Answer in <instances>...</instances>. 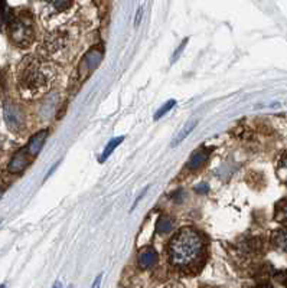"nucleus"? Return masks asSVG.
I'll use <instances>...</instances> for the list:
<instances>
[{"label":"nucleus","instance_id":"obj_1","mask_svg":"<svg viewBox=\"0 0 287 288\" xmlns=\"http://www.w3.org/2000/svg\"><path fill=\"white\" fill-rule=\"evenodd\" d=\"M58 71L49 61L36 56L25 58L17 69V88L23 98L35 99L52 88Z\"/></svg>","mask_w":287,"mask_h":288},{"label":"nucleus","instance_id":"obj_2","mask_svg":"<svg viewBox=\"0 0 287 288\" xmlns=\"http://www.w3.org/2000/svg\"><path fill=\"white\" fill-rule=\"evenodd\" d=\"M205 245L201 235L192 228H183L169 243L170 264L179 270L197 265L204 255Z\"/></svg>","mask_w":287,"mask_h":288},{"label":"nucleus","instance_id":"obj_3","mask_svg":"<svg viewBox=\"0 0 287 288\" xmlns=\"http://www.w3.org/2000/svg\"><path fill=\"white\" fill-rule=\"evenodd\" d=\"M8 31L10 40L21 48L29 46L35 39L33 22L28 12H21L12 16L8 22Z\"/></svg>","mask_w":287,"mask_h":288},{"label":"nucleus","instance_id":"obj_4","mask_svg":"<svg viewBox=\"0 0 287 288\" xmlns=\"http://www.w3.org/2000/svg\"><path fill=\"white\" fill-rule=\"evenodd\" d=\"M74 44L72 33L67 29H58V31L48 33L44 40V52L46 56H60L65 55L68 49Z\"/></svg>","mask_w":287,"mask_h":288},{"label":"nucleus","instance_id":"obj_5","mask_svg":"<svg viewBox=\"0 0 287 288\" xmlns=\"http://www.w3.org/2000/svg\"><path fill=\"white\" fill-rule=\"evenodd\" d=\"M3 118H5L9 129L15 133L21 131L25 127V114L21 110V107L10 102V101H6L3 106Z\"/></svg>","mask_w":287,"mask_h":288},{"label":"nucleus","instance_id":"obj_6","mask_svg":"<svg viewBox=\"0 0 287 288\" xmlns=\"http://www.w3.org/2000/svg\"><path fill=\"white\" fill-rule=\"evenodd\" d=\"M137 262H139V266L142 270H150L158 262V252L151 246L143 248V250H140L139 255H137Z\"/></svg>","mask_w":287,"mask_h":288},{"label":"nucleus","instance_id":"obj_7","mask_svg":"<svg viewBox=\"0 0 287 288\" xmlns=\"http://www.w3.org/2000/svg\"><path fill=\"white\" fill-rule=\"evenodd\" d=\"M28 164H29V154L25 149V150H19L12 157V160L9 161L8 169L10 173H21L28 167Z\"/></svg>","mask_w":287,"mask_h":288},{"label":"nucleus","instance_id":"obj_8","mask_svg":"<svg viewBox=\"0 0 287 288\" xmlns=\"http://www.w3.org/2000/svg\"><path fill=\"white\" fill-rule=\"evenodd\" d=\"M46 137H48V130H41V131H38L35 136L30 138L29 143H28V147H26V152H28L29 156L39 154V152L42 150V147L45 144Z\"/></svg>","mask_w":287,"mask_h":288},{"label":"nucleus","instance_id":"obj_9","mask_svg":"<svg viewBox=\"0 0 287 288\" xmlns=\"http://www.w3.org/2000/svg\"><path fill=\"white\" fill-rule=\"evenodd\" d=\"M208 156H209V152H208V150H204V149H201V150L194 153L188 161L189 170H197L199 167L204 166L205 163H206V160H208Z\"/></svg>","mask_w":287,"mask_h":288},{"label":"nucleus","instance_id":"obj_10","mask_svg":"<svg viewBox=\"0 0 287 288\" xmlns=\"http://www.w3.org/2000/svg\"><path fill=\"white\" fill-rule=\"evenodd\" d=\"M272 242L277 250L287 254V229H277L272 235Z\"/></svg>","mask_w":287,"mask_h":288},{"label":"nucleus","instance_id":"obj_11","mask_svg":"<svg viewBox=\"0 0 287 288\" xmlns=\"http://www.w3.org/2000/svg\"><path fill=\"white\" fill-rule=\"evenodd\" d=\"M197 124H198V118H192L190 121H188L183 127H182V130L179 131V134L176 136V138L174 140V143H172V146H175V144H179V143H182L186 137L194 131V129L197 127Z\"/></svg>","mask_w":287,"mask_h":288},{"label":"nucleus","instance_id":"obj_12","mask_svg":"<svg viewBox=\"0 0 287 288\" xmlns=\"http://www.w3.org/2000/svg\"><path fill=\"white\" fill-rule=\"evenodd\" d=\"M174 229V220L167 216H162L156 223V231L159 234H167Z\"/></svg>","mask_w":287,"mask_h":288},{"label":"nucleus","instance_id":"obj_13","mask_svg":"<svg viewBox=\"0 0 287 288\" xmlns=\"http://www.w3.org/2000/svg\"><path fill=\"white\" fill-rule=\"evenodd\" d=\"M123 140H124V137H116L113 140H110V143L107 144L106 149H104V152L101 154V161H106V159L111 154V153L116 150V147H119L121 143H123Z\"/></svg>","mask_w":287,"mask_h":288},{"label":"nucleus","instance_id":"obj_14","mask_svg":"<svg viewBox=\"0 0 287 288\" xmlns=\"http://www.w3.org/2000/svg\"><path fill=\"white\" fill-rule=\"evenodd\" d=\"M175 106H176V101H175V99H169L167 102H165L163 106L159 108L158 113H156V115H155V120H159V118H162V117H163L165 114L169 113V111H170V110H172Z\"/></svg>","mask_w":287,"mask_h":288},{"label":"nucleus","instance_id":"obj_15","mask_svg":"<svg viewBox=\"0 0 287 288\" xmlns=\"http://www.w3.org/2000/svg\"><path fill=\"white\" fill-rule=\"evenodd\" d=\"M279 177L281 182L287 183V156H284L279 164Z\"/></svg>","mask_w":287,"mask_h":288},{"label":"nucleus","instance_id":"obj_16","mask_svg":"<svg viewBox=\"0 0 287 288\" xmlns=\"http://www.w3.org/2000/svg\"><path fill=\"white\" fill-rule=\"evenodd\" d=\"M186 44H188V39H183V42H182L181 45H179V48H178V49H176V51L174 52V56H172V64H174V62L179 58V55L183 52V49H185Z\"/></svg>","mask_w":287,"mask_h":288},{"label":"nucleus","instance_id":"obj_17","mask_svg":"<svg viewBox=\"0 0 287 288\" xmlns=\"http://www.w3.org/2000/svg\"><path fill=\"white\" fill-rule=\"evenodd\" d=\"M101 280H103V274H100L99 277L94 280V282H92V287L91 288H100V285H101Z\"/></svg>","mask_w":287,"mask_h":288},{"label":"nucleus","instance_id":"obj_18","mask_svg":"<svg viewBox=\"0 0 287 288\" xmlns=\"http://www.w3.org/2000/svg\"><path fill=\"white\" fill-rule=\"evenodd\" d=\"M281 218L287 222V202L283 205V208H281Z\"/></svg>","mask_w":287,"mask_h":288},{"label":"nucleus","instance_id":"obj_19","mask_svg":"<svg viewBox=\"0 0 287 288\" xmlns=\"http://www.w3.org/2000/svg\"><path fill=\"white\" fill-rule=\"evenodd\" d=\"M52 288H62V285H61L60 281H56V282L53 284V287H52Z\"/></svg>","mask_w":287,"mask_h":288},{"label":"nucleus","instance_id":"obj_20","mask_svg":"<svg viewBox=\"0 0 287 288\" xmlns=\"http://www.w3.org/2000/svg\"><path fill=\"white\" fill-rule=\"evenodd\" d=\"M165 288H181V287H178V285H167V287Z\"/></svg>","mask_w":287,"mask_h":288},{"label":"nucleus","instance_id":"obj_21","mask_svg":"<svg viewBox=\"0 0 287 288\" xmlns=\"http://www.w3.org/2000/svg\"><path fill=\"white\" fill-rule=\"evenodd\" d=\"M0 288H5V285H0Z\"/></svg>","mask_w":287,"mask_h":288},{"label":"nucleus","instance_id":"obj_22","mask_svg":"<svg viewBox=\"0 0 287 288\" xmlns=\"http://www.w3.org/2000/svg\"><path fill=\"white\" fill-rule=\"evenodd\" d=\"M0 223H2V219H0Z\"/></svg>","mask_w":287,"mask_h":288},{"label":"nucleus","instance_id":"obj_23","mask_svg":"<svg viewBox=\"0 0 287 288\" xmlns=\"http://www.w3.org/2000/svg\"><path fill=\"white\" fill-rule=\"evenodd\" d=\"M208 288H212V287H208Z\"/></svg>","mask_w":287,"mask_h":288}]
</instances>
